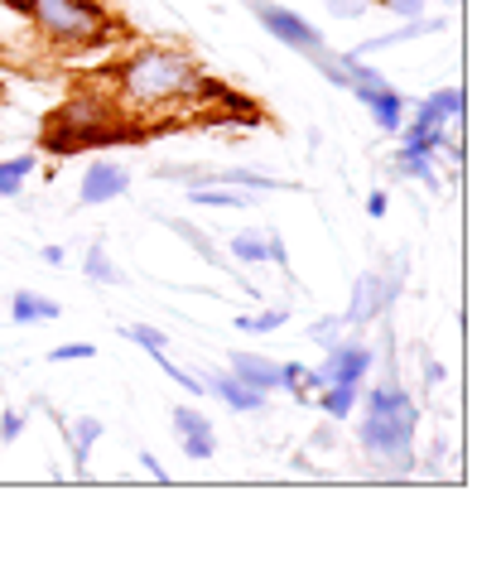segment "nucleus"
Segmentation results:
<instances>
[{
    "label": "nucleus",
    "instance_id": "27",
    "mask_svg": "<svg viewBox=\"0 0 501 564\" xmlns=\"http://www.w3.org/2000/svg\"><path fill=\"white\" fill-rule=\"evenodd\" d=\"M170 227H174V232H178V237H184V241H193V247H198L203 256H208V261H217L213 241H208V237H203V232H198V227H188V223H170Z\"/></svg>",
    "mask_w": 501,
    "mask_h": 564
},
{
    "label": "nucleus",
    "instance_id": "8",
    "mask_svg": "<svg viewBox=\"0 0 501 564\" xmlns=\"http://www.w3.org/2000/svg\"><path fill=\"white\" fill-rule=\"evenodd\" d=\"M126 188H131V174L121 170V164H111V160H97L92 170H87V178H83V198L87 208H92V203H111V198H121Z\"/></svg>",
    "mask_w": 501,
    "mask_h": 564
},
{
    "label": "nucleus",
    "instance_id": "18",
    "mask_svg": "<svg viewBox=\"0 0 501 564\" xmlns=\"http://www.w3.org/2000/svg\"><path fill=\"white\" fill-rule=\"evenodd\" d=\"M231 256H237V261H270V237H261V232L231 237Z\"/></svg>",
    "mask_w": 501,
    "mask_h": 564
},
{
    "label": "nucleus",
    "instance_id": "37",
    "mask_svg": "<svg viewBox=\"0 0 501 564\" xmlns=\"http://www.w3.org/2000/svg\"><path fill=\"white\" fill-rule=\"evenodd\" d=\"M44 261L48 265H63V247H44Z\"/></svg>",
    "mask_w": 501,
    "mask_h": 564
},
{
    "label": "nucleus",
    "instance_id": "15",
    "mask_svg": "<svg viewBox=\"0 0 501 564\" xmlns=\"http://www.w3.org/2000/svg\"><path fill=\"white\" fill-rule=\"evenodd\" d=\"M448 145L444 131H424V126H405V140H401V155H439V150Z\"/></svg>",
    "mask_w": 501,
    "mask_h": 564
},
{
    "label": "nucleus",
    "instance_id": "23",
    "mask_svg": "<svg viewBox=\"0 0 501 564\" xmlns=\"http://www.w3.org/2000/svg\"><path fill=\"white\" fill-rule=\"evenodd\" d=\"M222 178H227V184H241V188H265V194H270V188H290V184H280V178H270V174H251V170H227Z\"/></svg>",
    "mask_w": 501,
    "mask_h": 564
},
{
    "label": "nucleus",
    "instance_id": "3",
    "mask_svg": "<svg viewBox=\"0 0 501 564\" xmlns=\"http://www.w3.org/2000/svg\"><path fill=\"white\" fill-rule=\"evenodd\" d=\"M30 15L58 44H97L111 30V15L97 0H30Z\"/></svg>",
    "mask_w": 501,
    "mask_h": 564
},
{
    "label": "nucleus",
    "instance_id": "13",
    "mask_svg": "<svg viewBox=\"0 0 501 564\" xmlns=\"http://www.w3.org/2000/svg\"><path fill=\"white\" fill-rule=\"evenodd\" d=\"M10 318H15V324H48V318H58V300H44V294H15Z\"/></svg>",
    "mask_w": 501,
    "mask_h": 564
},
{
    "label": "nucleus",
    "instance_id": "36",
    "mask_svg": "<svg viewBox=\"0 0 501 564\" xmlns=\"http://www.w3.org/2000/svg\"><path fill=\"white\" fill-rule=\"evenodd\" d=\"M424 381H429V387H439V381H444V367H439V362H424Z\"/></svg>",
    "mask_w": 501,
    "mask_h": 564
},
{
    "label": "nucleus",
    "instance_id": "9",
    "mask_svg": "<svg viewBox=\"0 0 501 564\" xmlns=\"http://www.w3.org/2000/svg\"><path fill=\"white\" fill-rule=\"evenodd\" d=\"M462 121V87H439V93H429L420 101L415 121L410 126H424V131H444V126Z\"/></svg>",
    "mask_w": 501,
    "mask_h": 564
},
{
    "label": "nucleus",
    "instance_id": "33",
    "mask_svg": "<svg viewBox=\"0 0 501 564\" xmlns=\"http://www.w3.org/2000/svg\"><path fill=\"white\" fill-rule=\"evenodd\" d=\"M385 208H391V198H385L381 188H377V194L367 198V213H371V217H385Z\"/></svg>",
    "mask_w": 501,
    "mask_h": 564
},
{
    "label": "nucleus",
    "instance_id": "32",
    "mask_svg": "<svg viewBox=\"0 0 501 564\" xmlns=\"http://www.w3.org/2000/svg\"><path fill=\"white\" fill-rule=\"evenodd\" d=\"M270 265H280V271H290V256H285V241L270 237Z\"/></svg>",
    "mask_w": 501,
    "mask_h": 564
},
{
    "label": "nucleus",
    "instance_id": "2",
    "mask_svg": "<svg viewBox=\"0 0 501 564\" xmlns=\"http://www.w3.org/2000/svg\"><path fill=\"white\" fill-rule=\"evenodd\" d=\"M121 78V93L140 101V107H154V101H174V97H193L203 83V68L178 48H140L116 68Z\"/></svg>",
    "mask_w": 501,
    "mask_h": 564
},
{
    "label": "nucleus",
    "instance_id": "19",
    "mask_svg": "<svg viewBox=\"0 0 501 564\" xmlns=\"http://www.w3.org/2000/svg\"><path fill=\"white\" fill-rule=\"evenodd\" d=\"M83 271H87V280H101V285H121V271H116V265H111V256L101 251V247L87 251Z\"/></svg>",
    "mask_w": 501,
    "mask_h": 564
},
{
    "label": "nucleus",
    "instance_id": "10",
    "mask_svg": "<svg viewBox=\"0 0 501 564\" xmlns=\"http://www.w3.org/2000/svg\"><path fill=\"white\" fill-rule=\"evenodd\" d=\"M203 391H213L217 401L231 405L237 415H255V410H265V391L247 387V381L231 377V371H222V377H213V381H203Z\"/></svg>",
    "mask_w": 501,
    "mask_h": 564
},
{
    "label": "nucleus",
    "instance_id": "14",
    "mask_svg": "<svg viewBox=\"0 0 501 564\" xmlns=\"http://www.w3.org/2000/svg\"><path fill=\"white\" fill-rule=\"evenodd\" d=\"M357 395H362V387H342V381H328V387L318 391V405H324L328 420H342V415H352Z\"/></svg>",
    "mask_w": 501,
    "mask_h": 564
},
{
    "label": "nucleus",
    "instance_id": "1",
    "mask_svg": "<svg viewBox=\"0 0 501 564\" xmlns=\"http://www.w3.org/2000/svg\"><path fill=\"white\" fill-rule=\"evenodd\" d=\"M415 401L405 395V387L385 381V387L367 391V420H362V448L377 468H385L391 478H405L415 473V454H410V440H415Z\"/></svg>",
    "mask_w": 501,
    "mask_h": 564
},
{
    "label": "nucleus",
    "instance_id": "20",
    "mask_svg": "<svg viewBox=\"0 0 501 564\" xmlns=\"http://www.w3.org/2000/svg\"><path fill=\"white\" fill-rule=\"evenodd\" d=\"M174 430H178V440H198V434H213V420L198 415V410H188V405H178L174 410Z\"/></svg>",
    "mask_w": 501,
    "mask_h": 564
},
{
    "label": "nucleus",
    "instance_id": "31",
    "mask_svg": "<svg viewBox=\"0 0 501 564\" xmlns=\"http://www.w3.org/2000/svg\"><path fill=\"white\" fill-rule=\"evenodd\" d=\"M385 10H395V15H405V20H420L424 15V0H381Z\"/></svg>",
    "mask_w": 501,
    "mask_h": 564
},
{
    "label": "nucleus",
    "instance_id": "16",
    "mask_svg": "<svg viewBox=\"0 0 501 564\" xmlns=\"http://www.w3.org/2000/svg\"><path fill=\"white\" fill-rule=\"evenodd\" d=\"M30 174H34V155H20V160L0 164V198H15Z\"/></svg>",
    "mask_w": 501,
    "mask_h": 564
},
{
    "label": "nucleus",
    "instance_id": "21",
    "mask_svg": "<svg viewBox=\"0 0 501 564\" xmlns=\"http://www.w3.org/2000/svg\"><path fill=\"white\" fill-rule=\"evenodd\" d=\"M285 324H290L285 310H265V314H241L237 318L241 333H275V328H285Z\"/></svg>",
    "mask_w": 501,
    "mask_h": 564
},
{
    "label": "nucleus",
    "instance_id": "12",
    "mask_svg": "<svg viewBox=\"0 0 501 564\" xmlns=\"http://www.w3.org/2000/svg\"><path fill=\"white\" fill-rule=\"evenodd\" d=\"M97 440H101V420L97 415H87V420H77V425H68V448H73V468L77 473H87V454H92Z\"/></svg>",
    "mask_w": 501,
    "mask_h": 564
},
{
    "label": "nucleus",
    "instance_id": "35",
    "mask_svg": "<svg viewBox=\"0 0 501 564\" xmlns=\"http://www.w3.org/2000/svg\"><path fill=\"white\" fill-rule=\"evenodd\" d=\"M444 454H448V448L434 444V448H429V464H424V468H429V473H444Z\"/></svg>",
    "mask_w": 501,
    "mask_h": 564
},
{
    "label": "nucleus",
    "instance_id": "4",
    "mask_svg": "<svg viewBox=\"0 0 501 564\" xmlns=\"http://www.w3.org/2000/svg\"><path fill=\"white\" fill-rule=\"evenodd\" d=\"M401 294V275H377V271H367L362 280L352 285V304H347V324H357V328H367V324H377V318L391 310V300Z\"/></svg>",
    "mask_w": 501,
    "mask_h": 564
},
{
    "label": "nucleus",
    "instance_id": "11",
    "mask_svg": "<svg viewBox=\"0 0 501 564\" xmlns=\"http://www.w3.org/2000/svg\"><path fill=\"white\" fill-rule=\"evenodd\" d=\"M231 377H241L247 387L270 395L280 387V362H270V357H261V352H237L231 357Z\"/></svg>",
    "mask_w": 501,
    "mask_h": 564
},
{
    "label": "nucleus",
    "instance_id": "6",
    "mask_svg": "<svg viewBox=\"0 0 501 564\" xmlns=\"http://www.w3.org/2000/svg\"><path fill=\"white\" fill-rule=\"evenodd\" d=\"M371 371V348L367 343H333L328 348V362H324V377L328 381H342V387H362V377Z\"/></svg>",
    "mask_w": 501,
    "mask_h": 564
},
{
    "label": "nucleus",
    "instance_id": "24",
    "mask_svg": "<svg viewBox=\"0 0 501 564\" xmlns=\"http://www.w3.org/2000/svg\"><path fill=\"white\" fill-rule=\"evenodd\" d=\"M126 338H131V343H140V348H145V352H164V343H170V338H164L160 328H150V324H135V328H126Z\"/></svg>",
    "mask_w": 501,
    "mask_h": 564
},
{
    "label": "nucleus",
    "instance_id": "26",
    "mask_svg": "<svg viewBox=\"0 0 501 564\" xmlns=\"http://www.w3.org/2000/svg\"><path fill=\"white\" fill-rule=\"evenodd\" d=\"M87 357H92V343H63L48 352V362H87Z\"/></svg>",
    "mask_w": 501,
    "mask_h": 564
},
{
    "label": "nucleus",
    "instance_id": "22",
    "mask_svg": "<svg viewBox=\"0 0 501 564\" xmlns=\"http://www.w3.org/2000/svg\"><path fill=\"white\" fill-rule=\"evenodd\" d=\"M198 208H247V198L241 194H227V188H193L188 194Z\"/></svg>",
    "mask_w": 501,
    "mask_h": 564
},
{
    "label": "nucleus",
    "instance_id": "5",
    "mask_svg": "<svg viewBox=\"0 0 501 564\" xmlns=\"http://www.w3.org/2000/svg\"><path fill=\"white\" fill-rule=\"evenodd\" d=\"M255 15H261V24L270 34H275L280 44H290L294 54H324V34L314 30L304 15H294V10H285V6H255Z\"/></svg>",
    "mask_w": 501,
    "mask_h": 564
},
{
    "label": "nucleus",
    "instance_id": "25",
    "mask_svg": "<svg viewBox=\"0 0 501 564\" xmlns=\"http://www.w3.org/2000/svg\"><path fill=\"white\" fill-rule=\"evenodd\" d=\"M338 333H342V318H318V324H308V338H314L324 352L338 343Z\"/></svg>",
    "mask_w": 501,
    "mask_h": 564
},
{
    "label": "nucleus",
    "instance_id": "7",
    "mask_svg": "<svg viewBox=\"0 0 501 564\" xmlns=\"http://www.w3.org/2000/svg\"><path fill=\"white\" fill-rule=\"evenodd\" d=\"M357 97H362V107L371 111V121L381 126V131H401L405 126V101H401V93H395L391 83H367V87H352Z\"/></svg>",
    "mask_w": 501,
    "mask_h": 564
},
{
    "label": "nucleus",
    "instance_id": "17",
    "mask_svg": "<svg viewBox=\"0 0 501 564\" xmlns=\"http://www.w3.org/2000/svg\"><path fill=\"white\" fill-rule=\"evenodd\" d=\"M395 170L410 174V178H420L429 194H439V188H444L439 174H434V164H429V155H395Z\"/></svg>",
    "mask_w": 501,
    "mask_h": 564
},
{
    "label": "nucleus",
    "instance_id": "34",
    "mask_svg": "<svg viewBox=\"0 0 501 564\" xmlns=\"http://www.w3.org/2000/svg\"><path fill=\"white\" fill-rule=\"evenodd\" d=\"M140 464H145V473H150V478H160V482H164V478H170V473H164V468H160V458H154V454H140Z\"/></svg>",
    "mask_w": 501,
    "mask_h": 564
},
{
    "label": "nucleus",
    "instance_id": "30",
    "mask_svg": "<svg viewBox=\"0 0 501 564\" xmlns=\"http://www.w3.org/2000/svg\"><path fill=\"white\" fill-rule=\"evenodd\" d=\"M280 387L299 391L304 387V362H280Z\"/></svg>",
    "mask_w": 501,
    "mask_h": 564
},
{
    "label": "nucleus",
    "instance_id": "29",
    "mask_svg": "<svg viewBox=\"0 0 501 564\" xmlns=\"http://www.w3.org/2000/svg\"><path fill=\"white\" fill-rule=\"evenodd\" d=\"M213 448H217V434H198V440H184V454L198 458V464H203V458H213Z\"/></svg>",
    "mask_w": 501,
    "mask_h": 564
},
{
    "label": "nucleus",
    "instance_id": "28",
    "mask_svg": "<svg viewBox=\"0 0 501 564\" xmlns=\"http://www.w3.org/2000/svg\"><path fill=\"white\" fill-rule=\"evenodd\" d=\"M20 430H24V410H6V415H0V440L15 444Z\"/></svg>",
    "mask_w": 501,
    "mask_h": 564
}]
</instances>
